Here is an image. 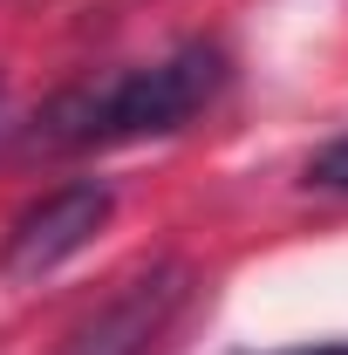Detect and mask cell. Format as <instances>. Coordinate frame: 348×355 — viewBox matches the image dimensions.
Returning a JSON list of instances; mask_svg holds the SVG:
<instances>
[{
  "label": "cell",
  "instance_id": "1",
  "mask_svg": "<svg viewBox=\"0 0 348 355\" xmlns=\"http://www.w3.org/2000/svg\"><path fill=\"white\" fill-rule=\"evenodd\" d=\"M225 83H232V55L218 42H184L164 62H137V69L62 89L35 116V144H48V150H110V144L177 137L225 96Z\"/></svg>",
  "mask_w": 348,
  "mask_h": 355
},
{
  "label": "cell",
  "instance_id": "2",
  "mask_svg": "<svg viewBox=\"0 0 348 355\" xmlns=\"http://www.w3.org/2000/svg\"><path fill=\"white\" fill-rule=\"evenodd\" d=\"M110 212H116V184L103 178H76V184L28 198L0 232V280H42L55 266H69L82 246H96Z\"/></svg>",
  "mask_w": 348,
  "mask_h": 355
},
{
  "label": "cell",
  "instance_id": "3",
  "mask_svg": "<svg viewBox=\"0 0 348 355\" xmlns=\"http://www.w3.org/2000/svg\"><path fill=\"white\" fill-rule=\"evenodd\" d=\"M191 280H198V273H191L184 260H150L96 314H82L55 355H150L157 335L177 321V308L191 301Z\"/></svg>",
  "mask_w": 348,
  "mask_h": 355
},
{
  "label": "cell",
  "instance_id": "4",
  "mask_svg": "<svg viewBox=\"0 0 348 355\" xmlns=\"http://www.w3.org/2000/svg\"><path fill=\"white\" fill-rule=\"evenodd\" d=\"M301 184H314V191H342V198H348V130H342V137H328V144L307 157Z\"/></svg>",
  "mask_w": 348,
  "mask_h": 355
},
{
  "label": "cell",
  "instance_id": "5",
  "mask_svg": "<svg viewBox=\"0 0 348 355\" xmlns=\"http://www.w3.org/2000/svg\"><path fill=\"white\" fill-rule=\"evenodd\" d=\"M266 355H348V335H342V342H301V349H266Z\"/></svg>",
  "mask_w": 348,
  "mask_h": 355
},
{
  "label": "cell",
  "instance_id": "6",
  "mask_svg": "<svg viewBox=\"0 0 348 355\" xmlns=\"http://www.w3.org/2000/svg\"><path fill=\"white\" fill-rule=\"evenodd\" d=\"M0 116H7V83H0Z\"/></svg>",
  "mask_w": 348,
  "mask_h": 355
}]
</instances>
